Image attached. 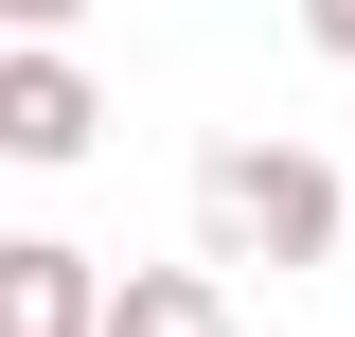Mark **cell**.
I'll list each match as a JSON object with an SVG mask.
<instances>
[{
	"label": "cell",
	"mask_w": 355,
	"mask_h": 337,
	"mask_svg": "<svg viewBox=\"0 0 355 337\" xmlns=\"http://www.w3.org/2000/svg\"><path fill=\"white\" fill-rule=\"evenodd\" d=\"M89 142H107V89H89L53 36H18V53H0V160L53 178V160H89Z\"/></svg>",
	"instance_id": "2"
},
{
	"label": "cell",
	"mask_w": 355,
	"mask_h": 337,
	"mask_svg": "<svg viewBox=\"0 0 355 337\" xmlns=\"http://www.w3.org/2000/svg\"><path fill=\"white\" fill-rule=\"evenodd\" d=\"M196 249L214 266H320L338 249V160L320 142H214L196 160Z\"/></svg>",
	"instance_id": "1"
},
{
	"label": "cell",
	"mask_w": 355,
	"mask_h": 337,
	"mask_svg": "<svg viewBox=\"0 0 355 337\" xmlns=\"http://www.w3.org/2000/svg\"><path fill=\"white\" fill-rule=\"evenodd\" d=\"M89 302H107V266H89V249H53V231L0 249V337H89Z\"/></svg>",
	"instance_id": "3"
},
{
	"label": "cell",
	"mask_w": 355,
	"mask_h": 337,
	"mask_svg": "<svg viewBox=\"0 0 355 337\" xmlns=\"http://www.w3.org/2000/svg\"><path fill=\"white\" fill-rule=\"evenodd\" d=\"M302 36H320V53H338V71H355V0H302Z\"/></svg>",
	"instance_id": "5"
},
{
	"label": "cell",
	"mask_w": 355,
	"mask_h": 337,
	"mask_svg": "<svg viewBox=\"0 0 355 337\" xmlns=\"http://www.w3.org/2000/svg\"><path fill=\"white\" fill-rule=\"evenodd\" d=\"M89 337H231V284L214 266H125V284L89 302Z\"/></svg>",
	"instance_id": "4"
},
{
	"label": "cell",
	"mask_w": 355,
	"mask_h": 337,
	"mask_svg": "<svg viewBox=\"0 0 355 337\" xmlns=\"http://www.w3.org/2000/svg\"><path fill=\"white\" fill-rule=\"evenodd\" d=\"M0 18H18V36H71V18H89V0H0Z\"/></svg>",
	"instance_id": "6"
}]
</instances>
